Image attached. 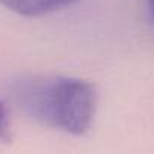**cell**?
I'll list each match as a JSON object with an SVG mask.
<instances>
[{
    "label": "cell",
    "mask_w": 154,
    "mask_h": 154,
    "mask_svg": "<svg viewBox=\"0 0 154 154\" xmlns=\"http://www.w3.org/2000/svg\"><path fill=\"white\" fill-rule=\"evenodd\" d=\"M9 97L27 118L69 134H83L92 125L98 95L83 79L27 74L9 85Z\"/></svg>",
    "instance_id": "obj_1"
},
{
    "label": "cell",
    "mask_w": 154,
    "mask_h": 154,
    "mask_svg": "<svg viewBox=\"0 0 154 154\" xmlns=\"http://www.w3.org/2000/svg\"><path fill=\"white\" fill-rule=\"evenodd\" d=\"M79 0H0V5L23 17H41L74 5Z\"/></svg>",
    "instance_id": "obj_2"
},
{
    "label": "cell",
    "mask_w": 154,
    "mask_h": 154,
    "mask_svg": "<svg viewBox=\"0 0 154 154\" xmlns=\"http://www.w3.org/2000/svg\"><path fill=\"white\" fill-rule=\"evenodd\" d=\"M12 140V130H11V119L9 110L3 100H0V142L11 143Z\"/></svg>",
    "instance_id": "obj_3"
},
{
    "label": "cell",
    "mask_w": 154,
    "mask_h": 154,
    "mask_svg": "<svg viewBox=\"0 0 154 154\" xmlns=\"http://www.w3.org/2000/svg\"><path fill=\"white\" fill-rule=\"evenodd\" d=\"M148 6H149L151 17H152V20H154V0H148Z\"/></svg>",
    "instance_id": "obj_4"
}]
</instances>
